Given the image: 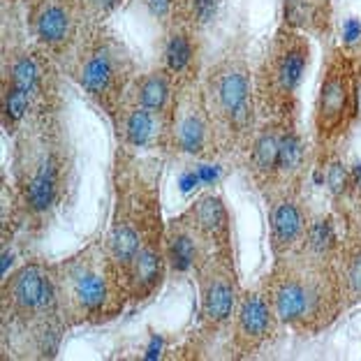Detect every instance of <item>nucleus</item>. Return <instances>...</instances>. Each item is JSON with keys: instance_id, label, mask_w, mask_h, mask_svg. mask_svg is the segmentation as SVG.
<instances>
[{"instance_id": "nucleus-10", "label": "nucleus", "mask_w": 361, "mask_h": 361, "mask_svg": "<svg viewBox=\"0 0 361 361\" xmlns=\"http://www.w3.org/2000/svg\"><path fill=\"white\" fill-rule=\"evenodd\" d=\"M56 167L51 160H47L42 167L37 169V174L30 178L26 200L30 204L32 211H47L51 207L54 197H56Z\"/></svg>"}, {"instance_id": "nucleus-17", "label": "nucleus", "mask_w": 361, "mask_h": 361, "mask_svg": "<svg viewBox=\"0 0 361 361\" xmlns=\"http://www.w3.org/2000/svg\"><path fill=\"white\" fill-rule=\"evenodd\" d=\"M139 102L146 109H162L167 102V84L165 79L158 77V75H151L142 81V86H139Z\"/></svg>"}, {"instance_id": "nucleus-1", "label": "nucleus", "mask_w": 361, "mask_h": 361, "mask_svg": "<svg viewBox=\"0 0 361 361\" xmlns=\"http://www.w3.org/2000/svg\"><path fill=\"white\" fill-rule=\"evenodd\" d=\"M59 315L70 322L114 317L123 308L126 276L106 243H90L84 252L49 269Z\"/></svg>"}, {"instance_id": "nucleus-21", "label": "nucleus", "mask_w": 361, "mask_h": 361, "mask_svg": "<svg viewBox=\"0 0 361 361\" xmlns=\"http://www.w3.org/2000/svg\"><path fill=\"white\" fill-rule=\"evenodd\" d=\"M37 84V68L30 59H19L12 68V88L30 93Z\"/></svg>"}, {"instance_id": "nucleus-24", "label": "nucleus", "mask_w": 361, "mask_h": 361, "mask_svg": "<svg viewBox=\"0 0 361 361\" xmlns=\"http://www.w3.org/2000/svg\"><path fill=\"white\" fill-rule=\"evenodd\" d=\"M308 241L310 245H313L315 250L324 252L331 248L334 243V232H331V225L324 223V220H319V223H315L313 227L308 229Z\"/></svg>"}, {"instance_id": "nucleus-3", "label": "nucleus", "mask_w": 361, "mask_h": 361, "mask_svg": "<svg viewBox=\"0 0 361 361\" xmlns=\"http://www.w3.org/2000/svg\"><path fill=\"white\" fill-rule=\"evenodd\" d=\"M155 216L151 220V225H144V239L142 248L137 250V255L130 264L126 281H128V292L135 299H146L155 292V287L160 285L162 276H165V248L160 243V236L155 232Z\"/></svg>"}, {"instance_id": "nucleus-14", "label": "nucleus", "mask_w": 361, "mask_h": 361, "mask_svg": "<svg viewBox=\"0 0 361 361\" xmlns=\"http://www.w3.org/2000/svg\"><path fill=\"white\" fill-rule=\"evenodd\" d=\"M345 81L338 75H331L322 86V100H319V116L326 123H334L345 109Z\"/></svg>"}, {"instance_id": "nucleus-13", "label": "nucleus", "mask_w": 361, "mask_h": 361, "mask_svg": "<svg viewBox=\"0 0 361 361\" xmlns=\"http://www.w3.org/2000/svg\"><path fill=\"white\" fill-rule=\"evenodd\" d=\"M70 32V16L61 5H49L37 16V35L44 42H61Z\"/></svg>"}, {"instance_id": "nucleus-16", "label": "nucleus", "mask_w": 361, "mask_h": 361, "mask_svg": "<svg viewBox=\"0 0 361 361\" xmlns=\"http://www.w3.org/2000/svg\"><path fill=\"white\" fill-rule=\"evenodd\" d=\"M153 130H155L153 114H151V109H146V106H142V109H135V111L128 116L126 133H128L130 144H135V146H146V144L151 142Z\"/></svg>"}, {"instance_id": "nucleus-18", "label": "nucleus", "mask_w": 361, "mask_h": 361, "mask_svg": "<svg viewBox=\"0 0 361 361\" xmlns=\"http://www.w3.org/2000/svg\"><path fill=\"white\" fill-rule=\"evenodd\" d=\"M303 68H306V54H303L301 49H290L281 63V84L287 90L297 88L299 79L303 75Z\"/></svg>"}, {"instance_id": "nucleus-5", "label": "nucleus", "mask_w": 361, "mask_h": 361, "mask_svg": "<svg viewBox=\"0 0 361 361\" xmlns=\"http://www.w3.org/2000/svg\"><path fill=\"white\" fill-rule=\"evenodd\" d=\"M310 303H313V292L303 283L294 281V278L292 281H283L274 297L276 315L283 322H299V319H303L308 315Z\"/></svg>"}, {"instance_id": "nucleus-25", "label": "nucleus", "mask_w": 361, "mask_h": 361, "mask_svg": "<svg viewBox=\"0 0 361 361\" xmlns=\"http://www.w3.org/2000/svg\"><path fill=\"white\" fill-rule=\"evenodd\" d=\"M28 95L30 93H26V90H16V88H12L10 93H7V97H5V111H7V116H10L12 121L21 118L23 111L28 109Z\"/></svg>"}, {"instance_id": "nucleus-11", "label": "nucleus", "mask_w": 361, "mask_h": 361, "mask_svg": "<svg viewBox=\"0 0 361 361\" xmlns=\"http://www.w3.org/2000/svg\"><path fill=\"white\" fill-rule=\"evenodd\" d=\"M303 229V220L299 209L290 202L278 204L271 213V232H274V241L278 245H290L294 239H299Z\"/></svg>"}, {"instance_id": "nucleus-8", "label": "nucleus", "mask_w": 361, "mask_h": 361, "mask_svg": "<svg viewBox=\"0 0 361 361\" xmlns=\"http://www.w3.org/2000/svg\"><path fill=\"white\" fill-rule=\"evenodd\" d=\"M165 255L169 259V264L176 271H188L195 264L197 257V243L192 239L190 229H183L174 225L165 236Z\"/></svg>"}, {"instance_id": "nucleus-12", "label": "nucleus", "mask_w": 361, "mask_h": 361, "mask_svg": "<svg viewBox=\"0 0 361 361\" xmlns=\"http://www.w3.org/2000/svg\"><path fill=\"white\" fill-rule=\"evenodd\" d=\"M84 86L90 93H104L114 79V65L106 51H95L84 65Z\"/></svg>"}, {"instance_id": "nucleus-6", "label": "nucleus", "mask_w": 361, "mask_h": 361, "mask_svg": "<svg viewBox=\"0 0 361 361\" xmlns=\"http://www.w3.org/2000/svg\"><path fill=\"white\" fill-rule=\"evenodd\" d=\"M239 329L250 341H262L269 334L271 310L269 303L262 297H257V294H250V297L243 299L239 308Z\"/></svg>"}, {"instance_id": "nucleus-9", "label": "nucleus", "mask_w": 361, "mask_h": 361, "mask_svg": "<svg viewBox=\"0 0 361 361\" xmlns=\"http://www.w3.org/2000/svg\"><path fill=\"white\" fill-rule=\"evenodd\" d=\"M195 225L211 239H225L227 236V213L218 197H207L195 209Z\"/></svg>"}, {"instance_id": "nucleus-7", "label": "nucleus", "mask_w": 361, "mask_h": 361, "mask_svg": "<svg viewBox=\"0 0 361 361\" xmlns=\"http://www.w3.org/2000/svg\"><path fill=\"white\" fill-rule=\"evenodd\" d=\"M234 287L225 278H211L204 287V315L211 322H225L234 310Z\"/></svg>"}, {"instance_id": "nucleus-30", "label": "nucleus", "mask_w": 361, "mask_h": 361, "mask_svg": "<svg viewBox=\"0 0 361 361\" xmlns=\"http://www.w3.org/2000/svg\"><path fill=\"white\" fill-rule=\"evenodd\" d=\"M90 3H93L100 12H109V10H114V7L121 3V0H90Z\"/></svg>"}, {"instance_id": "nucleus-19", "label": "nucleus", "mask_w": 361, "mask_h": 361, "mask_svg": "<svg viewBox=\"0 0 361 361\" xmlns=\"http://www.w3.org/2000/svg\"><path fill=\"white\" fill-rule=\"evenodd\" d=\"M178 144L180 149L188 151V153H197L202 151V144H204V126L202 121L197 116H188L178 128Z\"/></svg>"}, {"instance_id": "nucleus-29", "label": "nucleus", "mask_w": 361, "mask_h": 361, "mask_svg": "<svg viewBox=\"0 0 361 361\" xmlns=\"http://www.w3.org/2000/svg\"><path fill=\"white\" fill-rule=\"evenodd\" d=\"M146 5L155 16H165L169 12V0H146Z\"/></svg>"}, {"instance_id": "nucleus-20", "label": "nucleus", "mask_w": 361, "mask_h": 361, "mask_svg": "<svg viewBox=\"0 0 361 361\" xmlns=\"http://www.w3.org/2000/svg\"><path fill=\"white\" fill-rule=\"evenodd\" d=\"M252 160L262 171H269L278 165V142L274 135H264L259 137V142L255 144V151H252Z\"/></svg>"}, {"instance_id": "nucleus-22", "label": "nucleus", "mask_w": 361, "mask_h": 361, "mask_svg": "<svg viewBox=\"0 0 361 361\" xmlns=\"http://www.w3.org/2000/svg\"><path fill=\"white\" fill-rule=\"evenodd\" d=\"M190 61V42L183 35H174L167 44V65L174 72L183 70Z\"/></svg>"}, {"instance_id": "nucleus-27", "label": "nucleus", "mask_w": 361, "mask_h": 361, "mask_svg": "<svg viewBox=\"0 0 361 361\" xmlns=\"http://www.w3.org/2000/svg\"><path fill=\"white\" fill-rule=\"evenodd\" d=\"M216 10H218V0H195V14L200 21L213 19Z\"/></svg>"}, {"instance_id": "nucleus-28", "label": "nucleus", "mask_w": 361, "mask_h": 361, "mask_svg": "<svg viewBox=\"0 0 361 361\" xmlns=\"http://www.w3.org/2000/svg\"><path fill=\"white\" fill-rule=\"evenodd\" d=\"M329 183H331L334 190H341L343 183H345V171H343L341 165H334L331 167V171H329Z\"/></svg>"}, {"instance_id": "nucleus-31", "label": "nucleus", "mask_w": 361, "mask_h": 361, "mask_svg": "<svg viewBox=\"0 0 361 361\" xmlns=\"http://www.w3.org/2000/svg\"><path fill=\"white\" fill-rule=\"evenodd\" d=\"M359 30H361V26H359V23H357L355 19L348 21V39H355V35H357Z\"/></svg>"}, {"instance_id": "nucleus-2", "label": "nucleus", "mask_w": 361, "mask_h": 361, "mask_svg": "<svg viewBox=\"0 0 361 361\" xmlns=\"http://www.w3.org/2000/svg\"><path fill=\"white\" fill-rule=\"evenodd\" d=\"M7 299L19 315H59L54 281L44 267L28 264L14 274L7 287Z\"/></svg>"}, {"instance_id": "nucleus-26", "label": "nucleus", "mask_w": 361, "mask_h": 361, "mask_svg": "<svg viewBox=\"0 0 361 361\" xmlns=\"http://www.w3.org/2000/svg\"><path fill=\"white\" fill-rule=\"evenodd\" d=\"M348 283L352 292L361 297V250H357L348 262Z\"/></svg>"}, {"instance_id": "nucleus-23", "label": "nucleus", "mask_w": 361, "mask_h": 361, "mask_svg": "<svg viewBox=\"0 0 361 361\" xmlns=\"http://www.w3.org/2000/svg\"><path fill=\"white\" fill-rule=\"evenodd\" d=\"M301 160V144L297 137L287 135L278 142V165L283 169H294Z\"/></svg>"}, {"instance_id": "nucleus-4", "label": "nucleus", "mask_w": 361, "mask_h": 361, "mask_svg": "<svg viewBox=\"0 0 361 361\" xmlns=\"http://www.w3.org/2000/svg\"><path fill=\"white\" fill-rule=\"evenodd\" d=\"M142 239H144V223L137 225V223H133V220H118V223L111 227L106 248H109L114 262L121 267L123 276L128 274V269H130V264H133L137 250L142 248Z\"/></svg>"}, {"instance_id": "nucleus-15", "label": "nucleus", "mask_w": 361, "mask_h": 361, "mask_svg": "<svg viewBox=\"0 0 361 361\" xmlns=\"http://www.w3.org/2000/svg\"><path fill=\"white\" fill-rule=\"evenodd\" d=\"M218 97L220 104L225 106L229 114L239 111L245 106V97H248V81L241 72H227L218 84Z\"/></svg>"}]
</instances>
